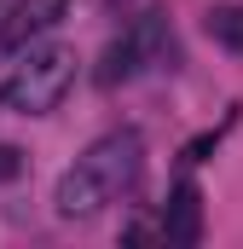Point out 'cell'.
I'll return each instance as SVG.
<instances>
[{
  "mask_svg": "<svg viewBox=\"0 0 243 249\" xmlns=\"http://www.w3.org/2000/svg\"><path fill=\"white\" fill-rule=\"evenodd\" d=\"M162 238L168 244H197L203 238V191L191 180H180L174 197H168V209H162Z\"/></svg>",
  "mask_w": 243,
  "mask_h": 249,
  "instance_id": "5",
  "label": "cell"
},
{
  "mask_svg": "<svg viewBox=\"0 0 243 249\" xmlns=\"http://www.w3.org/2000/svg\"><path fill=\"white\" fill-rule=\"evenodd\" d=\"M151 41H156V23H151V18H145V23H133L122 41H110V47H104V64H99V87H116V81H127V75L145 64Z\"/></svg>",
  "mask_w": 243,
  "mask_h": 249,
  "instance_id": "4",
  "label": "cell"
},
{
  "mask_svg": "<svg viewBox=\"0 0 243 249\" xmlns=\"http://www.w3.org/2000/svg\"><path fill=\"white\" fill-rule=\"evenodd\" d=\"M64 12H69V0H17V12L0 23V58L23 53L35 35L58 29V23H64Z\"/></svg>",
  "mask_w": 243,
  "mask_h": 249,
  "instance_id": "3",
  "label": "cell"
},
{
  "mask_svg": "<svg viewBox=\"0 0 243 249\" xmlns=\"http://www.w3.org/2000/svg\"><path fill=\"white\" fill-rule=\"evenodd\" d=\"M17 174H23V151H17V145H0V186L17 180Z\"/></svg>",
  "mask_w": 243,
  "mask_h": 249,
  "instance_id": "7",
  "label": "cell"
},
{
  "mask_svg": "<svg viewBox=\"0 0 243 249\" xmlns=\"http://www.w3.org/2000/svg\"><path fill=\"white\" fill-rule=\"evenodd\" d=\"M203 23H208V35H214L226 53H243V0H214Z\"/></svg>",
  "mask_w": 243,
  "mask_h": 249,
  "instance_id": "6",
  "label": "cell"
},
{
  "mask_svg": "<svg viewBox=\"0 0 243 249\" xmlns=\"http://www.w3.org/2000/svg\"><path fill=\"white\" fill-rule=\"evenodd\" d=\"M75 87V53L69 47H23L17 70L0 81V110H17V116H47L58 110V99Z\"/></svg>",
  "mask_w": 243,
  "mask_h": 249,
  "instance_id": "2",
  "label": "cell"
},
{
  "mask_svg": "<svg viewBox=\"0 0 243 249\" xmlns=\"http://www.w3.org/2000/svg\"><path fill=\"white\" fill-rule=\"evenodd\" d=\"M139 174H145V139L139 133H104L58 180L52 203H58L64 220H93L104 203H116V197H127L139 186Z\"/></svg>",
  "mask_w": 243,
  "mask_h": 249,
  "instance_id": "1",
  "label": "cell"
}]
</instances>
